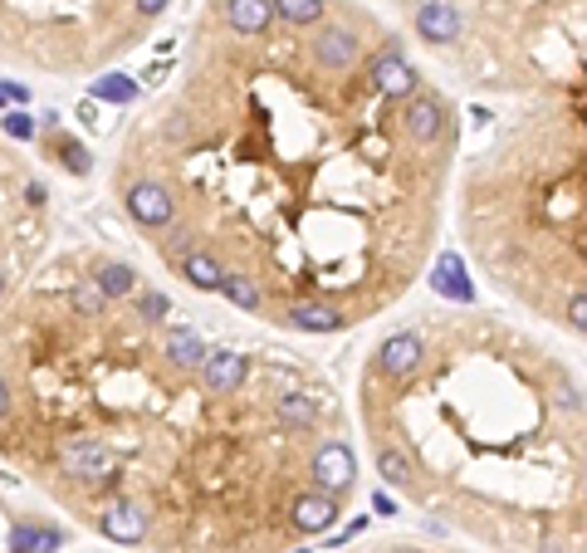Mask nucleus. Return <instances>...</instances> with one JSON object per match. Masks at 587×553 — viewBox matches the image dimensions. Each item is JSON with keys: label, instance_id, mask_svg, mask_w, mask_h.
I'll return each instance as SVG.
<instances>
[{"label": "nucleus", "instance_id": "1", "mask_svg": "<svg viewBox=\"0 0 587 553\" xmlns=\"http://www.w3.org/2000/svg\"><path fill=\"white\" fill-rule=\"evenodd\" d=\"M421 333L402 377H363L377 475L440 524L573 553L587 544V392L554 353L499 319L460 314Z\"/></svg>", "mask_w": 587, "mask_h": 553}, {"label": "nucleus", "instance_id": "2", "mask_svg": "<svg viewBox=\"0 0 587 553\" xmlns=\"http://www.w3.org/2000/svg\"><path fill=\"white\" fill-rule=\"evenodd\" d=\"M59 465H64V475L83 480V485H103V490L118 485L113 451H108L99 436H74V441H64V446H59Z\"/></svg>", "mask_w": 587, "mask_h": 553}, {"label": "nucleus", "instance_id": "3", "mask_svg": "<svg viewBox=\"0 0 587 553\" xmlns=\"http://www.w3.org/2000/svg\"><path fill=\"white\" fill-rule=\"evenodd\" d=\"M308 480H314V490H323V495L343 500L347 490L357 485V461H353V446H347V441H338V436L318 441L314 465H308Z\"/></svg>", "mask_w": 587, "mask_h": 553}, {"label": "nucleus", "instance_id": "4", "mask_svg": "<svg viewBox=\"0 0 587 553\" xmlns=\"http://www.w3.org/2000/svg\"><path fill=\"white\" fill-rule=\"evenodd\" d=\"M123 206H128V215H133L142 231H166V225L176 221V196H172V186H166V182H152V176L128 182Z\"/></svg>", "mask_w": 587, "mask_h": 553}, {"label": "nucleus", "instance_id": "5", "mask_svg": "<svg viewBox=\"0 0 587 553\" xmlns=\"http://www.w3.org/2000/svg\"><path fill=\"white\" fill-rule=\"evenodd\" d=\"M196 372H201V387L211 396H235L250 377V358L235 353V348H215V353H206V363Z\"/></svg>", "mask_w": 587, "mask_h": 553}, {"label": "nucleus", "instance_id": "6", "mask_svg": "<svg viewBox=\"0 0 587 553\" xmlns=\"http://www.w3.org/2000/svg\"><path fill=\"white\" fill-rule=\"evenodd\" d=\"M99 529L113 539V544H142V539H147V529H152L147 504H137V500H113V504L99 514Z\"/></svg>", "mask_w": 587, "mask_h": 553}, {"label": "nucleus", "instance_id": "7", "mask_svg": "<svg viewBox=\"0 0 587 553\" xmlns=\"http://www.w3.org/2000/svg\"><path fill=\"white\" fill-rule=\"evenodd\" d=\"M343 514V500L323 495V490H304L294 504H289V524L294 534H323V529H333Z\"/></svg>", "mask_w": 587, "mask_h": 553}, {"label": "nucleus", "instance_id": "8", "mask_svg": "<svg viewBox=\"0 0 587 553\" xmlns=\"http://www.w3.org/2000/svg\"><path fill=\"white\" fill-rule=\"evenodd\" d=\"M416 34H421L426 44H436V50H446V44L460 40V10H455L450 0H426V5L416 10Z\"/></svg>", "mask_w": 587, "mask_h": 553}, {"label": "nucleus", "instance_id": "9", "mask_svg": "<svg viewBox=\"0 0 587 553\" xmlns=\"http://www.w3.org/2000/svg\"><path fill=\"white\" fill-rule=\"evenodd\" d=\"M225 25L241 40H260L274 25V0H225Z\"/></svg>", "mask_w": 587, "mask_h": 553}, {"label": "nucleus", "instance_id": "10", "mask_svg": "<svg viewBox=\"0 0 587 553\" xmlns=\"http://www.w3.org/2000/svg\"><path fill=\"white\" fill-rule=\"evenodd\" d=\"M176 270H182V280L191 284V290L201 294H221V280H225V264L206 255V250H191L186 260H176Z\"/></svg>", "mask_w": 587, "mask_h": 553}, {"label": "nucleus", "instance_id": "11", "mask_svg": "<svg viewBox=\"0 0 587 553\" xmlns=\"http://www.w3.org/2000/svg\"><path fill=\"white\" fill-rule=\"evenodd\" d=\"M206 353L211 348L201 343V333H191V329H176L172 338H166V363H172L176 372H196L201 363H206Z\"/></svg>", "mask_w": 587, "mask_h": 553}, {"label": "nucleus", "instance_id": "12", "mask_svg": "<svg viewBox=\"0 0 587 553\" xmlns=\"http://www.w3.org/2000/svg\"><path fill=\"white\" fill-rule=\"evenodd\" d=\"M436 290L446 294V299H455V304H470V299H475L470 280H465V264L455 260V255H440L436 260Z\"/></svg>", "mask_w": 587, "mask_h": 553}, {"label": "nucleus", "instance_id": "13", "mask_svg": "<svg viewBox=\"0 0 587 553\" xmlns=\"http://www.w3.org/2000/svg\"><path fill=\"white\" fill-rule=\"evenodd\" d=\"M93 284H99L108 299H128V294H137V270H133V264H123V260H108V264H99Z\"/></svg>", "mask_w": 587, "mask_h": 553}, {"label": "nucleus", "instance_id": "14", "mask_svg": "<svg viewBox=\"0 0 587 553\" xmlns=\"http://www.w3.org/2000/svg\"><path fill=\"white\" fill-rule=\"evenodd\" d=\"M64 544L59 529H34V524H15L10 529V553H54Z\"/></svg>", "mask_w": 587, "mask_h": 553}, {"label": "nucleus", "instance_id": "15", "mask_svg": "<svg viewBox=\"0 0 587 553\" xmlns=\"http://www.w3.org/2000/svg\"><path fill=\"white\" fill-rule=\"evenodd\" d=\"M274 15H279L289 30L323 25V15H328V0H274Z\"/></svg>", "mask_w": 587, "mask_h": 553}, {"label": "nucleus", "instance_id": "16", "mask_svg": "<svg viewBox=\"0 0 587 553\" xmlns=\"http://www.w3.org/2000/svg\"><path fill=\"white\" fill-rule=\"evenodd\" d=\"M221 294L231 299L235 309H245V314H260V309H265V294H260V284L250 280V274H235V270H231V274L221 280Z\"/></svg>", "mask_w": 587, "mask_h": 553}, {"label": "nucleus", "instance_id": "17", "mask_svg": "<svg viewBox=\"0 0 587 553\" xmlns=\"http://www.w3.org/2000/svg\"><path fill=\"white\" fill-rule=\"evenodd\" d=\"M93 89V99H103V103H133L137 99V79H128V74H103L99 83H89Z\"/></svg>", "mask_w": 587, "mask_h": 553}, {"label": "nucleus", "instance_id": "18", "mask_svg": "<svg viewBox=\"0 0 587 553\" xmlns=\"http://www.w3.org/2000/svg\"><path fill=\"white\" fill-rule=\"evenodd\" d=\"M54 157H64V167H69L74 176H89V167H93L89 148H83L79 138H69V132H59V138H54Z\"/></svg>", "mask_w": 587, "mask_h": 553}, {"label": "nucleus", "instance_id": "19", "mask_svg": "<svg viewBox=\"0 0 587 553\" xmlns=\"http://www.w3.org/2000/svg\"><path fill=\"white\" fill-rule=\"evenodd\" d=\"M74 309H79L83 319H99L103 309H108V294H103L93 280H79V284H74Z\"/></svg>", "mask_w": 587, "mask_h": 553}, {"label": "nucleus", "instance_id": "20", "mask_svg": "<svg viewBox=\"0 0 587 553\" xmlns=\"http://www.w3.org/2000/svg\"><path fill=\"white\" fill-rule=\"evenodd\" d=\"M0 128H5V138H15V142H34V138H40V123H34L25 108H10V113L0 118Z\"/></svg>", "mask_w": 587, "mask_h": 553}, {"label": "nucleus", "instance_id": "21", "mask_svg": "<svg viewBox=\"0 0 587 553\" xmlns=\"http://www.w3.org/2000/svg\"><path fill=\"white\" fill-rule=\"evenodd\" d=\"M166 314H172V304H166V294H137V319L142 323H162Z\"/></svg>", "mask_w": 587, "mask_h": 553}, {"label": "nucleus", "instance_id": "22", "mask_svg": "<svg viewBox=\"0 0 587 553\" xmlns=\"http://www.w3.org/2000/svg\"><path fill=\"white\" fill-rule=\"evenodd\" d=\"M172 5V0H133V10H137V20H157L162 10Z\"/></svg>", "mask_w": 587, "mask_h": 553}, {"label": "nucleus", "instance_id": "23", "mask_svg": "<svg viewBox=\"0 0 587 553\" xmlns=\"http://www.w3.org/2000/svg\"><path fill=\"white\" fill-rule=\"evenodd\" d=\"M25 196H30V206H44V182H30Z\"/></svg>", "mask_w": 587, "mask_h": 553}, {"label": "nucleus", "instance_id": "24", "mask_svg": "<svg viewBox=\"0 0 587 553\" xmlns=\"http://www.w3.org/2000/svg\"><path fill=\"white\" fill-rule=\"evenodd\" d=\"M10 412V387H5V377H0V416Z\"/></svg>", "mask_w": 587, "mask_h": 553}, {"label": "nucleus", "instance_id": "25", "mask_svg": "<svg viewBox=\"0 0 587 553\" xmlns=\"http://www.w3.org/2000/svg\"><path fill=\"white\" fill-rule=\"evenodd\" d=\"M0 294H5V274H0Z\"/></svg>", "mask_w": 587, "mask_h": 553}, {"label": "nucleus", "instance_id": "26", "mask_svg": "<svg viewBox=\"0 0 587 553\" xmlns=\"http://www.w3.org/2000/svg\"><path fill=\"white\" fill-rule=\"evenodd\" d=\"M0 108H5V89H0Z\"/></svg>", "mask_w": 587, "mask_h": 553}]
</instances>
